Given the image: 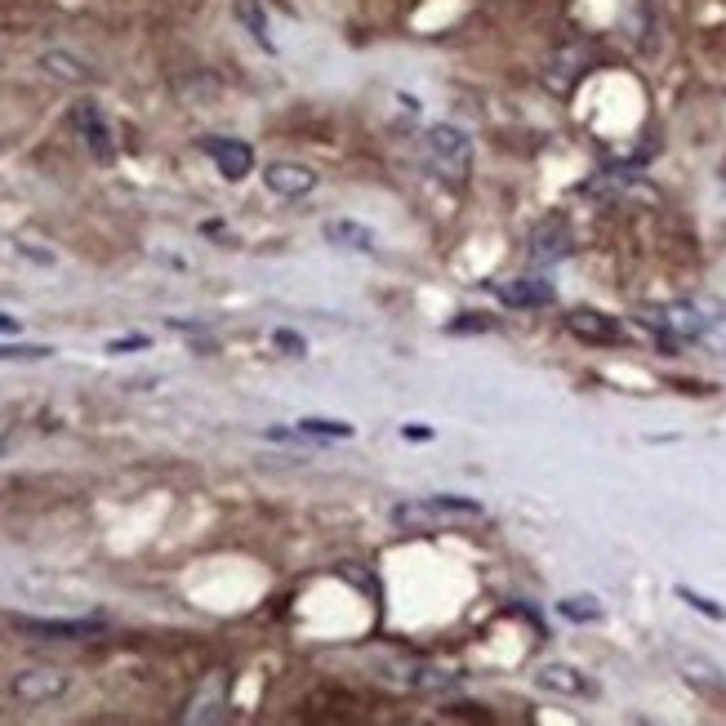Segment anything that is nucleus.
<instances>
[{"instance_id":"11","label":"nucleus","mask_w":726,"mask_h":726,"mask_svg":"<svg viewBox=\"0 0 726 726\" xmlns=\"http://www.w3.org/2000/svg\"><path fill=\"white\" fill-rule=\"evenodd\" d=\"M495 290H500V299H504L508 308H549V304L557 299V290H553L549 281H540V276H517V281H500Z\"/></svg>"},{"instance_id":"20","label":"nucleus","mask_w":726,"mask_h":726,"mask_svg":"<svg viewBox=\"0 0 726 726\" xmlns=\"http://www.w3.org/2000/svg\"><path fill=\"white\" fill-rule=\"evenodd\" d=\"M272 344H276L281 353H290V357H304V353H308L304 334H295V330H272Z\"/></svg>"},{"instance_id":"14","label":"nucleus","mask_w":726,"mask_h":726,"mask_svg":"<svg viewBox=\"0 0 726 726\" xmlns=\"http://www.w3.org/2000/svg\"><path fill=\"white\" fill-rule=\"evenodd\" d=\"M219 717H223V677H210L206 700L201 696L192 700V709L183 713V722H219Z\"/></svg>"},{"instance_id":"1","label":"nucleus","mask_w":726,"mask_h":726,"mask_svg":"<svg viewBox=\"0 0 726 726\" xmlns=\"http://www.w3.org/2000/svg\"><path fill=\"white\" fill-rule=\"evenodd\" d=\"M393 521L402 530H451V526L487 521V508H481L477 500H464V495H423V500L397 504Z\"/></svg>"},{"instance_id":"25","label":"nucleus","mask_w":726,"mask_h":726,"mask_svg":"<svg viewBox=\"0 0 726 726\" xmlns=\"http://www.w3.org/2000/svg\"><path fill=\"white\" fill-rule=\"evenodd\" d=\"M0 455H5V438H0Z\"/></svg>"},{"instance_id":"5","label":"nucleus","mask_w":726,"mask_h":726,"mask_svg":"<svg viewBox=\"0 0 726 726\" xmlns=\"http://www.w3.org/2000/svg\"><path fill=\"white\" fill-rule=\"evenodd\" d=\"M72 125H76V134L85 138V148H89V157L94 161H112L116 157V143H112V125H108V116L99 112V103H76L72 108Z\"/></svg>"},{"instance_id":"7","label":"nucleus","mask_w":726,"mask_h":726,"mask_svg":"<svg viewBox=\"0 0 726 726\" xmlns=\"http://www.w3.org/2000/svg\"><path fill=\"white\" fill-rule=\"evenodd\" d=\"M263 183H268V192H276V197H308V192L317 187V174L308 170V165H299V161H272L268 170H263Z\"/></svg>"},{"instance_id":"18","label":"nucleus","mask_w":726,"mask_h":726,"mask_svg":"<svg viewBox=\"0 0 726 726\" xmlns=\"http://www.w3.org/2000/svg\"><path fill=\"white\" fill-rule=\"evenodd\" d=\"M677 598H682L691 611L709 615V619H726V606H722V602H713V598H704V593H696L691 585H677Z\"/></svg>"},{"instance_id":"3","label":"nucleus","mask_w":726,"mask_h":726,"mask_svg":"<svg viewBox=\"0 0 726 726\" xmlns=\"http://www.w3.org/2000/svg\"><path fill=\"white\" fill-rule=\"evenodd\" d=\"M19 633L36 638V642H76V638H94L103 628V615H81V619H32V615H14L10 619Z\"/></svg>"},{"instance_id":"6","label":"nucleus","mask_w":726,"mask_h":726,"mask_svg":"<svg viewBox=\"0 0 726 726\" xmlns=\"http://www.w3.org/2000/svg\"><path fill=\"white\" fill-rule=\"evenodd\" d=\"M206 152H210V161L219 165V174L227 179V183H241L250 170H255V148L250 143H241V138H206Z\"/></svg>"},{"instance_id":"22","label":"nucleus","mask_w":726,"mask_h":726,"mask_svg":"<svg viewBox=\"0 0 726 726\" xmlns=\"http://www.w3.org/2000/svg\"><path fill=\"white\" fill-rule=\"evenodd\" d=\"M446 330H455V334H459V330H491V321H481L477 312H464V321H451Z\"/></svg>"},{"instance_id":"10","label":"nucleus","mask_w":726,"mask_h":726,"mask_svg":"<svg viewBox=\"0 0 726 726\" xmlns=\"http://www.w3.org/2000/svg\"><path fill=\"white\" fill-rule=\"evenodd\" d=\"M536 687L553 691V696H570V700H589L593 696V682L579 668H570V664H544L536 673Z\"/></svg>"},{"instance_id":"13","label":"nucleus","mask_w":726,"mask_h":726,"mask_svg":"<svg viewBox=\"0 0 726 726\" xmlns=\"http://www.w3.org/2000/svg\"><path fill=\"white\" fill-rule=\"evenodd\" d=\"M236 23L246 27L263 50H276V40H272V23H268V10H263V0H236Z\"/></svg>"},{"instance_id":"4","label":"nucleus","mask_w":726,"mask_h":726,"mask_svg":"<svg viewBox=\"0 0 726 726\" xmlns=\"http://www.w3.org/2000/svg\"><path fill=\"white\" fill-rule=\"evenodd\" d=\"M67 682H72V677L63 668H27V673H19L10 682V691L23 704H54L59 696H67Z\"/></svg>"},{"instance_id":"2","label":"nucleus","mask_w":726,"mask_h":726,"mask_svg":"<svg viewBox=\"0 0 726 726\" xmlns=\"http://www.w3.org/2000/svg\"><path fill=\"white\" fill-rule=\"evenodd\" d=\"M423 161L438 179L464 183L468 170H472V138L459 125H432L423 134Z\"/></svg>"},{"instance_id":"9","label":"nucleus","mask_w":726,"mask_h":726,"mask_svg":"<svg viewBox=\"0 0 726 726\" xmlns=\"http://www.w3.org/2000/svg\"><path fill=\"white\" fill-rule=\"evenodd\" d=\"M570 227H566V219H544L536 232H530V259L536 263H557V259H566L570 255Z\"/></svg>"},{"instance_id":"12","label":"nucleus","mask_w":726,"mask_h":726,"mask_svg":"<svg viewBox=\"0 0 726 726\" xmlns=\"http://www.w3.org/2000/svg\"><path fill=\"white\" fill-rule=\"evenodd\" d=\"M321 236L330 241V246H339V250H357V255H374L379 250V236L366 223H357V219H330L321 227Z\"/></svg>"},{"instance_id":"15","label":"nucleus","mask_w":726,"mask_h":726,"mask_svg":"<svg viewBox=\"0 0 726 726\" xmlns=\"http://www.w3.org/2000/svg\"><path fill=\"white\" fill-rule=\"evenodd\" d=\"M40 67L50 72V76H59V81H72V85H85V81H94V72H89L85 63H76L72 54H63V50L40 54Z\"/></svg>"},{"instance_id":"24","label":"nucleus","mask_w":726,"mask_h":726,"mask_svg":"<svg viewBox=\"0 0 726 726\" xmlns=\"http://www.w3.org/2000/svg\"><path fill=\"white\" fill-rule=\"evenodd\" d=\"M0 334H19V317H10V312H0Z\"/></svg>"},{"instance_id":"8","label":"nucleus","mask_w":726,"mask_h":726,"mask_svg":"<svg viewBox=\"0 0 726 726\" xmlns=\"http://www.w3.org/2000/svg\"><path fill=\"white\" fill-rule=\"evenodd\" d=\"M566 330H570L575 339H585V344H619V339H624L619 321L606 317V312H593V308L566 312Z\"/></svg>"},{"instance_id":"19","label":"nucleus","mask_w":726,"mask_h":726,"mask_svg":"<svg viewBox=\"0 0 726 726\" xmlns=\"http://www.w3.org/2000/svg\"><path fill=\"white\" fill-rule=\"evenodd\" d=\"M54 357V348L45 344H0V361H45Z\"/></svg>"},{"instance_id":"17","label":"nucleus","mask_w":726,"mask_h":726,"mask_svg":"<svg viewBox=\"0 0 726 726\" xmlns=\"http://www.w3.org/2000/svg\"><path fill=\"white\" fill-rule=\"evenodd\" d=\"M299 432H304V438H353V423L308 415V419H299Z\"/></svg>"},{"instance_id":"23","label":"nucleus","mask_w":726,"mask_h":726,"mask_svg":"<svg viewBox=\"0 0 726 726\" xmlns=\"http://www.w3.org/2000/svg\"><path fill=\"white\" fill-rule=\"evenodd\" d=\"M402 438H410V442H415V438L428 442V438H432V428H415V423H410V428H402Z\"/></svg>"},{"instance_id":"16","label":"nucleus","mask_w":726,"mask_h":726,"mask_svg":"<svg viewBox=\"0 0 726 726\" xmlns=\"http://www.w3.org/2000/svg\"><path fill=\"white\" fill-rule=\"evenodd\" d=\"M557 615H566V619H575V624H598V619H602V602L589 598V593H575V598H562V602H557Z\"/></svg>"},{"instance_id":"21","label":"nucleus","mask_w":726,"mask_h":726,"mask_svg":"<svg viewBox=\"0 0 726 726\" xmlns=\"http://www.w3.org/2000/svg\"><path fill=\"white\" fill-rule=\"evenodd\" d=\"M134 348H148V334H130V339H112L108 353L121 357V353H134Z\"/></svg>"}]
</instances>
